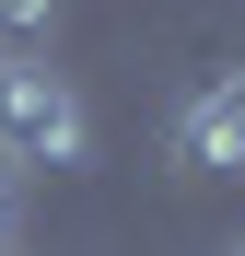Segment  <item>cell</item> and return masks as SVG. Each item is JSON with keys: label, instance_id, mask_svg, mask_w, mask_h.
<instances>
[{"label": "cell", "instance_id": "6da1fadb", "mask_svg": "<svg viewBox=\"0 0 245 256\" xmlns=\"http://www.w3.org/2000/svg\"><path fill=\"white\" fill-rule=\"evenodd\" d=\"M82 152H94V105H82V82L47 70V47L0 58V175H70Z\"/></svg>", "mask_w": 245, "mask_h": 256}, {"label": "cell", "instance_id": "7a4b0ae2", "mask_svg": "<svg viewBox=\"0 0 245 256\" xmlns=\"http://www.w3.org/2000/svg\"><path fill=\"white\" fill-rule=\"evenodd\" d=\"M175 163L210 175V186H245V70L198 82V94L175 105Z\"/></svg>", "mask_w": 245, "mask_h": 256}, {"label": "cell", "instance_id": "3957f363", "mask_svg": "<svg viewBox=\"0 0 245 256\" xmlns=\"http://www.w3.org/2000/svg\"><path fill=\"white\" fill-rule=\"evenodd\" d=\"M47 35H59V0H0V58L47 47Z\"/></svg>", "mask_w": 245, "mask_h": 256}, {"label": "cell", "instance_id": "277c9868", "mask_svg": "<svg viewBox=\"0 0 245 256\" xmlns=\"http://www.w3.org/2000/svg\"><path fill=\"white\" fill-rule=\"evenodd\" d=\"M12 233H24V175H0V256H12Z\"/></svg>", "mask_w": 245, "mask_h": 256}, {"label": "cell", "instance_id": "5b68a950", "mask_svg": "<svg viewBox=\"0 0 245 256\" xmlns=\"http://www.w3.org/2000/svg\"><path fill=\"white\" fill-rule=\"evenodd\" d=\"M233 256H245V244H233Z\"/></svg>", "mask_w": 245, "mask_h": 256}]
</instances>
